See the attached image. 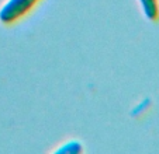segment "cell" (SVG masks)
I'll list each match as a JSON object with an SVG mask.
<instances>
[{
	"mask_svg": "<svg viewBox=\"0 0 159 154\" xmlns=\"http://www.w3.org/2000/svg\"><path fill=\"white\" fill-rule=\"evenodd\" d=\"M42 0H4L0 6V23L4 25L13 24L25 18Z\"/></svg>",
	"mask_w": 159,
	"mask_h": 154,
	"instance_id": "cell-1",
	"label": "cell"
},
{
	"mask_svg": "<svg viewBox=\"0 0 159 154\" xmlns=\"http://www.w3.org/2000/svg\"><path fill=\"white\" fill-rule=\"evenodd\" d=\"M82 150H83V148H82L80 142H78V140H69V142H65L62 144V147H58L55 151H57V153L59 151V153L76 154V153H80Z\"/></svg>",
	"mask_w": 159,
	"mask_h": 154,
	"instance_id": "cell-3",
	"label": "cell"
},
{
	"mask_svg": "<svg viewBox=\"0 0 159 154\" xmlns=\"http://www.w3.org/2000/svg\"><path fill=\"white\" fill-rule=\"evenodd\" d=\"M144 15L149 21L159 20V0H138Z\"/></svg>",
	"mask_w": 159,
	"mask_h": 154,
	"instance_id": "cell-2",
	"label": "cell"
}]
</instances>
